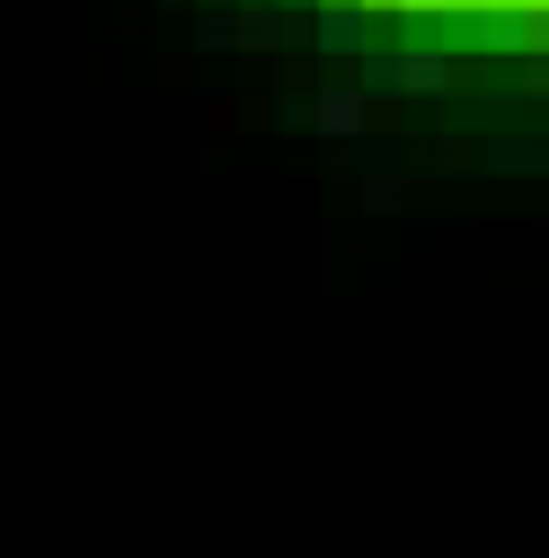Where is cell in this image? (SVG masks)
Instances as JSON below:
<instances>
[{
	"mask_svg": "<svg viewBox=\"0 0 549 558\" xmlns=\"http://www.w3.org/2000/svg\"><path fill=\"white\" fill-rule=\"evenodd\" d=\"M355 36H364V19L346 10V0H337V10H319V45H328V53H355Z\"/></svg>",
	"mask_w": 549,
	"mask_h": 558,
	"instance_id": "3957f363",
	"label": "cell"
},
{
	"mask_svg": "<svg viewBox=\"0 0 549 558\" xmlns=\"http://www.w3.org/2000/svg\"><path fill=\"white\" fill-rule=\"evenodd\" d=\"M461 45H488V53L540 45V10H523V0H497V10H478V19H461Z\"/></svg>",
	"mask_w": 549,
	"mask_h": 558,
	"instance_id": "6da1fadb",
	"label": "cell"
},
{
	"mask_svg": "<svg viewBox=\"0 0 549 558\" xmlns=\"http://www.w3.org/2000/svg\"><path fill=\"white\" fill-rule=\"evenodd\" d=\"M381 81H399V89H443V53H435V45H417V53L381 62Z\"/></svg>",
	"mask_w": 549,
	"mask_h": 558,
	"instance_id": "7a4b0ae2",
	"label": "cell"
},
{
	"mask_svg": "<svg viewBox=\"0 0 549 558\" xmlns=\"http://www.w3.org/2000/svg\"><path fill=\"white\" fill-rule=\"evenodd\" d=\"M319 124H328V133H355V124H364V98H355V89H328V98H319Z\"/></svg>",
	"mask_w": 549,
	"mask_h": 558,
	"instance_id": "277c9868",
	"label": "cell"
}]
</instances>
